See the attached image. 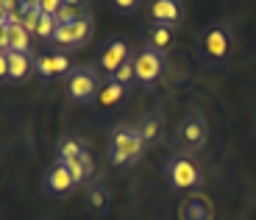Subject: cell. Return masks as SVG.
<instances>
[{"mask_svg": "<svg viewBox=\"0 0 256 220\" xmlns=\"http://www.w3.org/2000/svg\"><path fill=\"white\" fill-rule=\"evenodd\" d=\"M64 86H67V98H70V100L86 104V100L98 98V92H100L103 84H100V78H98V72L92 70V67H72L67 81H64Z\"/></svg>", "mask_w": 256, "mask_h": 220, "instance_id": "7a4b0ae2", "label": "cell"}, {"mask_svg": "<svg viewBox=\"0 0 256 220\" xmlns=\"http://www.w3.org/2000/svg\"><path fill=\"white\" fill-rule=\"evenodd\" d=\"M117 81V84H122V86H128L131 81H136V72H134V58H128L126 64H120L114 70V76H112Z\"/></svg>", "mask_w": 256, "mask_h": 220, "instance_id": "44dd1931", "label": "cell"}, {"mask_svg": "<svg viewBox=\"0 0 256 220\" xmlns=\"http://www.w3.org/2000/svg\"><path fill=\"white\" fill-rule=\"evenodd\" d=\"M173 39H176V34H173V28H170V26H150V28H148V34H145L148 48L156 50V53L170 50V48H173Z\"/></svg>", "mask_w": 256, "mask_h": 220, "instance_id": "7c38bea8", "label": "cell"}, {"mask_svg": "<svg viewBox=\"0 0 256 220\" xmlns=\"http://www.w3.org/2000/svg\"><path fill=\"white\" fill-rule=\"evenodd\" d=\"M64 3H67V6H72V8H81V12H86V8H84V3H86V0H64Z\"/></svg>", "mask_w": 256, "mask_h": 220, "instance_id": "4dcf8cb0", "label": "cell"}, {"mask_svg": "<svg viewBox=\"0 0 256 220\" xmlns=\"http://www.w3.org/2000/svg\"><path fill=\"white\" fill-rule=\"evenodd\" d=\"M72 187H76V184H72V176H70V170H67L64 162H56L50 170H48V190H50V192L62 195V192H67V190H72Z\"/></svg>", "mask_w": 256, "mask_h": 220, "instance_id": "4fadbf2b", "label": "cell"}, {"mask_svg": "<svg viewBox=\"0 0 256 220\" xmlns=\"http://www.w3.org/2000/svg\"><path fill=\"white\" fill-rule=\"evenodd\" d=\"M53 42L62 48H76V39H72V26H56V34H53Z\"/></svg>", "mask_w": 256, "mask_h": 220, "instance_id": "cb8c5ba5", "label": "cell"}, {"mask_svg": "<svg viewBox=\"0 0 256 220\" xmlns=\"http://www.w3.org/2000/svg\"><path fill=\"white\" fill-rule=\"evenodd\" d=\"M64 6V0H39V12L42 14H53L56 17V12Z\"/></svg>", "mask_w": 256, "mask_h": 220, "instance_id": "484cf974", "label": "cell"}, {"mask_svg": "<svg viewBox=\"0 0 256 220\" xmlns=\"http://www.w3.org/2000/svg\"><path fill=\"white\" fill-rule=\"evenodd\" d=\"M8 26L6 22H0V53H8Z\"/></svg>", "mask_w": 256, "mask_h": 220, "instance_id": "83f0119b", "label": "cell"}, {"mask_svg": "<svg viewBox=\"0 0 256 220\" xmlns=\"http://www.w3.org/2000/svg\"><path fill=\"white\" fill-rule=\"evenodd\" d=\"M34 72V56L31 53H14L8 50V81H26Z\"/></svg>", "mask_w": 256, "mask_h": 220, "instance_id": "8fae6325", "label": "cell"}, {"mask_svg": "<svg viewBox=\"0 0 256 220\" xmlns=\"http://www.w3.org/2000/svg\"><path fill=\"white\" fill-rule=\"evenodd\" d=\"M67 164V170H70V176H72V184H84L86 178L92 176V170H95V159H92V154L90 150H84V156L81 159H72V162H64Z\"/></svg>", "mask_w": 256, "mask_h": 220, "instance_id": "5bb4252c", "label": "cell"}, {"mask_svg": "<svg viewBox=\"0 0 256 220\" xmlns=\"http://www.w3.org/2000/svg\"><path fill=\"white\" fill-rule=\"evenodd\" d=\"M178 140L186 145V148H204L206 140H209V126L200 114H190L184 117V123L178 126Z\"/></svg>", "mask_w": 256, "mask_h": 220, "instance_id": "52a82bcc", "label": "cell"}, {"mask_svg": "<svg viewBox=\"0 0 256 220\" xmlns=\"http://www.w3.org/2000/svg\"><path fill=\"white\" fill-rule=\"evenodd\" d=\"M3 14H6V8H3V0H0V20H3Z\"/></svg>", "mask_w": 256, "mask_h": 220, "instance_id": "1f68e13d", "label": "cell"}, {"mask_svg": "<svg viewBox=\"0 0 256 220\" xmlns=\"http://www.w3.org/2000/svg\"><path fill=\"white\" fill-rule=\"evenodd\" d=\"M39 17H42V12H39V8H31V12H26V17H22V26H26L28 34H36Z\"/></svg>", "mask_w": 256, "mask_h": 220, "instance_id": "d4e9b609", "label": "cell"}, {"mask_svg": "<svg viewBox=\"0 0 256 220\" xmlns=\"http://www.w3.org/2000/svg\"><path fill=\"white\" fill-rule=\"evenodd\" d=\"M136 128H140V134H142V140H145V145L156 142V140H159V134H162V117L156 114V112H150V114L142 117V123L136 126Z\"/></svg>", "mask_w": 256, "mask_h": 220, "instance_id": "2e32d148", "label": "cell"}, {"mask_svg": "<svg viewBox=\"0 0 256 220\" xmlns=\"http://www.w3.org/2000/svg\"><path fill=\"white\" fill-rule=\"evenodd\" d=\"M200 182H204V176H200L198 164L192 162V159H186V156H173L170 162H167V184L173 190H195L200 187Z\"/></svg>", "mask_w": 256, "mask_h": 220, "instance_id": "3957f363", "label": "cell"}, {"mask_svg": "<svg viewBox=\"0 0 256 220\" xmlns=\"http://www.w3.org/2000/svg\"><path fill=\"white\" fill-rule=\"evenodd\" d=\"M84 150H86V145H84L81 140H76V136L62 140V145H58V162H72V159H81Z\"/></svg>", "mask_w": 256, "mask_h": 220, "instance_id": "ac0fdd59", "label": "cell"}, {"mask_svg": "<svg viewBox=\"0 0 256 220\" xmlns=\"http://www.w3.org/2000/svg\"><path fill=\"white\" fill-rule=\"evenodd\" d=\"M72 64H70V56L64 53H50V56H36L34 58V72L39 78L50 81L53 76H70Z\"/></svg>", "mask_w": 256, "mask_h": 220, "instance_id": "9c48e42d", "label": "cell"}, {"mask_svg": "<svg viewBox=\"0 0 256 220\" xmlns=\"http://www.w3.org/2000/svg\"><path fill=\"white\" fill-rule=\"evenodd\" d=\"M3 8H6V14L20 12V0H3Z\"/></svg>", "mask_w": 256, "mask_h": 220, "instance_id": "f546056e", "label": "cell"}, {"mask_svg": "<svg viewBox=\"0 0 256 220\" xmlns=\"http://www.w3.org/2000/svg\"><path fill=\"white\" fill-rule=\"evenodd\" d=\"M134 72H136V81L145 86L156 84L159 76L164 72V53H156L150 48H145L142 53L134 56Z\"/></svg>", "mask_w": 256, "mask_h": 220, "instance_id": "5b68a950", "label": "cell"}, {"mask_svg": "<svg viewBox=\"0 0 256 220\" xmlns=\"http://www.w3.org/2000/svg\"><path fill=\"white\" fill-rule=\"evenodd\" d=\"M86 206H90L92 212H103V209L109 206V190L103 187V184L90 187V192H86Z\"/></svg>", "mask_w": 256, "mask_h": 220, "instance_id": "d6986e66", "label": "cell"}, {"mask_svg": "<svg viewBox=\"0 0 256 220\" xmlns=\"http://www.w3.org/2000/svg\"><path fill=\"white\" fill-rule=\"evenodd\" d=\"M8 78V53H0V81Z\"/></svg>", "mask_w": 256, "mask_h": 220, "instance_id": "f1b7e54d", "label": "cell"}, {"mask_svg": "<svg viewBox=\"0 0 256 220\" xmlns=\"http://www.w3.org/2000/svg\"><path fill=\"white\" fill-rule=\"evenodd\" d=\"M145 154V140H142L140 128H117L109 145V162L122 168V164L134 162Z\"/></svg>", "mask_w": 256, "mask_h": 220, "instance_id": "6da1fadb", "label": "cell"}, {"mask_svg": "<svg viewBox=\"0 0 256 220\" xmlns=\"http://www.w3.org/2000/svg\"><path fill=\"white\" fill-rule=\"evenodd\" d=\"M90 36H92V20L90 17L76 20V22H72V39H76V48H81Z\"/></svg>", "mask_w": 256, "mask_h": 220, "instance_id": "ffe728a7", "label": "cell"}, {"mask_svg": "<svg viewBox=\"0 0 256 220\" xmlns=\"http://www.w3.org/2000/svg\"><path fill=\"white\" fill-rule=\"evenodd\" d=\"M148 14H150V22L154 26H178L181 17H184V3L181 0H150L148 6Z\"/></svg>", "mask_w": 256, "mask_h": 220, "instance_id": "8992f818", "label": "cell"}, {"mask_svg": "<svg viewBox=\"0 0 256 220\" xmlns=\"http://www.w3.org/2000/svg\"><path fill=\"white\" fill-rule=\"evenodd\" d=\"M178 218L181 220H214V206H212V201L204 192H192L181 201Z\"/></svg>", "mask_w": 256, "mask_h": 220, "instance_id": "ba28073f", "label": "cell"}, {"mask_svg": "<svg viewBox=\"0 0 256 220\" xmlns=\"http://www.w3.org/2000/svg\"><path fill=\"white\" fill-rule=\"evenodd\" d=\"M81 17H86V12L72 8V6H67V3H64V6L56 12V22H62V26H72V22H76V20H81Z\"/></svg>", "mask_w": 256, "mask_h": 220, "instance_id": "7402d4cb", "label": "cell"}, {"mask_svg": "<svg viewBox=\"0 0 256 220\" xmlns=\"http://www.w3.org/2000/svg\"><path fill=\"white\" fill-rule=\"evenodd\" d=\"M126 62H128V42L120 39V36H114V39H109L106 48L100 50V62H98V64H100L106 72L114 76V70L120 64H126Z\"/></svg>", "mask_w": 256, "mask_h": 220, "instance_id": "30bf717a", "label": "cell"}, {"mask_svg": "<svg viewBox=\"0 0 256 220\" xmlns=\"http://www.w3.org/2000/svg\"><path fill=\"white\" fill-rule=\"evenodd\" d=\"M122 98H126V86L117 84L114 78H112L109 84L100 86V92H98V104L100 106H114V104H120Z\"/></svg>", "mask_w": 256, "mask_h": 220, "instance_id": "e0dca14e", "label": "cell"}, {"mask_svg": "<svg viewBox=\"0 0 256 220\" xmlns=\"http://www.w3.org/2000/svg\"><path fill=\"white\" fill-rule=\"evenodd\" d=\"M56 17L53 14H42L39 17V26H36V36L39 39H53V34H56Z\"/></svg>", "mask_w": 256, "mask_h": 220, "instance_id": "603a6c76", "label": "cell"}, {"mask_svg": "<svg viewBox=\"0 0 256 220\" xmlns=\"http://www.w3.org/2000/svg\"><path fill=\"white\" fill-rule=\"evenodd\" d=\"M231 42H234V36H231L228 26H212L204 34V56L212 64H220L231 56Z\"/></svg>", "mask_w": 256, "mask_h": 220, "instance_id": "277c9868", "label": "cell"}, {"mask_svg": "<svg viewBox=\"0 0 256 220\" xmlns=\"http://www.w3.org/2000/svg\"><path fill=\"white\" fill-rule=\"evenodd\" d=\"M8 48H12L14 53H31V34L26 31L22 22L8 26Z\"/></svg>", "mask_w": 256, "mask_h": 220, "instance_id": "9a60e30c", "label": "cell"}, {"mask_svg": "<svg viewBox=\"0 0 256 220\" xmlns=\"http://www.w3.org/2000/svg\"><path fill=\"white\" fill-rule=\"evenodd\" d=\"M140 3H142V0H112V6H114L117 12H126V14H128V12H134Z\"/></svg>", "mask_w": 256, "mask_h": 220, "instance_id": "4316f807", "label": "cell"}]
</instances>
